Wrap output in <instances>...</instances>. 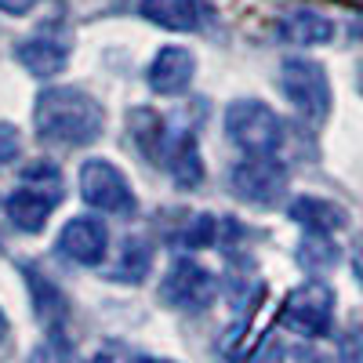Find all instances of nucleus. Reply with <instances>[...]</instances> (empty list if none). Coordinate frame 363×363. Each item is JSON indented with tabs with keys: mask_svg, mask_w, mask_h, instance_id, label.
I'll list each match as a JSON object with an SVG mask.
<instances>
[{
	"mask_svg": "<svg viewBox=\"0 0 363 363\" xmlns=\"http://www.w3.org/2000/svg\"><path fill=\"white\" fill-rule=\"evenodd\" d=\"M37 135L51 145H91L106 128V109L80 87H48L33 106Z\"/></svg>",
	"mask_w": 363,
	"mask_h": 363,
	"instance_id": "nucleus-1",
	"label": "nucleus"
},
{
	"mask_svg": "<svg viewBox=\"0 0 363 363\" xmlns=\"http://www.w3.org/2000/svg\"><path fill=\"white\" fill-rule=\"evenodd\" d=\"M225 135L247 157H277L284 145V120L262 99H236L225 109Z\"/></svg>",
	"mask_w": 363,
	"mask_h": 363,
	"instance_id": "nucleus-2",
	"label": "nucleus"
},
{
	"mask_svg": "<svg viewBox=\"0 0 363 363\" xmlns=\"http://www.w3.org/2000/svg\"><path fill=\"white\" fill-rule=\"evenodd\" d=\"M280 87L287 102L313 124H323L330 113V80L327 69L313 58H284L280 66Z\"/></svg>",
	"mask_w": 363,
	"mask_h": 363,
	"instance_id": "nucleus-3",
	"label": "nucleus"
},
{
	"mask_svg": "<svg viewBox=\"0 0 363 363\" xmlns=\"http://www.w3.org/2000/svg\"><path fill=\"white\" fill-rule=\"evenodd\" d=\"M80 196L87 207L102 211V215H131V211L138 207V196L131 189V182L124 178V171H120L116 164L109 160H84L80 167Z\"/></svg>",
	"mask_w": 363,
	"mask_h": 363,
	"instance_id": "nucleus-4",
	"label": "nucleus"
},
{
	"mask_svg": "<svg viewBox=\"0 0 363 363\" xmlns=\"http://www.w3.org/2000/svg\"><path fill=\"white\" fill-rule=\"evenodd\" d=\"M280 323L301 338H323L330 323H335V291L323 280H309L294 287L280 309Z\"/></svg>",
	"mask_w": 363,
	"mask_h": 363,
	"instance_id": "nucleus-5",
	"label": "nucleus"
},
{
	"mask_svg": "<svg viewBox=\"0 0 363 363\" xmlns=\"http://www.w3.org/2000/svg\"><path fill=\"white\" fill-rule=\"evenodd\" d=\"M218 294V280L211 277V269H203L193 258H178L167 265L160 280V301L182 313H203Z\"/></svg>",
	"mask_w": 363,
	"mask_h": 363,
	"instance_id": "nucleus-6",
	"label": "nucleus"
},
{
	"mask_svg": "<svg viewBox=\"0 0 363 363\" xmlns=\"http://www.w3.org/2000/svg\"><path fill=\"white\" fill-rule=\"evenodd\" d=\"M229 186L240 200L255 207H272L287 193V171L277 164V157H247L229 171Z\"/></svg>",
	"mask_w": 363,
	"mask_h": 363,
	"instance_id": "nucleus-7",
	"label": "nucleus"
},
{
	"mask_svg": "<svg viewBox=\"0 0 363 363\" xmlns=\"http://www.w3.org/2000/svg\"><path fill=\"white\" fill-rule=\"evenodd\" d=\"M58 255L77 262V265H102L109 255V229L102 218H69L58 233Z\"/></svg>",
	"mask_w": 363,
	"mask_h": 363,
	"instance_id": "nucleus-8",
	"label": "nucleus"
},
{
	"mask_svg": "<svg viewBox=\"0 0 363 363\" xmlns=\"http://www.w3.org/2000/svg\"><path fill=\"white\" fill-rule=\"evenodd\" d=\"M193 77H196V58L189 48L167 44L149 62V87L157 95H182V91H189Z\"/></svg>",
	"mask_w": 363,
	"mask_h": 363,
	"instance_id": "nucleus-9",
	"label": "nucleus"
},
{
	"mask_svg": "<svg viewBox=\"0 0 363 363\" xmlns=\"http://www.w3.org/2000/svg\"><path fill=\"white\" fill-rule=\"evenodd\" d=\"M55 203H58V189L22 182V189H15L8 196V222L18 233H40L48 225V218H51Z\"/></svg>",
	"mask_w": 363,
	"mask_h": 363,
	"instance_id": "nucleus-10",
	"label": "nucleus"
},
{
	"mask_svg": "<svg viewBox=\"0 0 363 363\" xmlns=\"http://www.w3.org/2000/svg\"><path fill=\"white\" fill-rule=\"evenodd\" d=\"M291 218L306 229V233H316V236H330L349 225V215L345 207H338L335 200H323V196H298L291 200Z\"/></svg>",
	"mask_w": 363,
	"mask_h": 363,
	"instance_id": "nucleus-11",
	"label": "nucleus"
},
{
	"mask_svg": "<svg viewBox=\"0 0 363 363\" xmlns=\"http://www.w3.org/2000/svg\"><path fill=\"white\" fill-rule=\"evenodd\" d=\"M15 58L26 66V73L48 80V77H58V73L66 69L69 48L62 40H55V37H29V40H22L15 48Z\"/></svg>",
	"mask_w": 363,
	"mask_h": 363,
	"instance_id": "nucleus-12",
	"label": "nucleus"
},
{
	"mask_svg": "<svg viewBox=\"0 0 363 363\" xmlns=\"http://www.w3.org/2000/svg\"><path fill=\"white\" fill-rule=\"evenodd\" d=\"M277 29H280V40L298 44V48H320V44L335 40V22L323 18L320 11H309V8L287 11Z\"/></svg>",
	"mask_w": 363,
	"mask_h": 363,
	"instance_id": "nucleus-13",
	"label": "nucleus"
},
{
	"mask_svg": "<svg viewBox=\"0 0 363 363\" xmlns=\"http://www.w3.org/2000/svg\"><path fill=\"white\" fill-rule=\"evenodd\" d=\"M142 15L171 33H193L203 22V4L200 0H142Z\"/></svg>",
	"mask_w": 363,
	"mask_h": 363,
	"instance_id": "nucleus-14",
	"label": "nucleus"
},
{
	"mask_svg": "<svg viewBox=\"0 0 363 363\" xmlns=\"http://www.w3.org/2000/svg\"><path fill=\"white\" fill-rule=\"evenodd\" d=\"M164 167L171 171L178 189H196L203 182V157L193 135H171V145L164 153Z\"/></svg>",
	"mask_w": 363,
	"mask_h": 363,
	"instance_id": "nucleus-15",
	"label": "nucleus"
},
{
	"mask_svg": "<svg viewBox=\"0 0 363 363\" xmlns=\"http://www.w3.org/2000/svg\"><path fill=\"white\" fill-rule=\"evenodd\" d=\"M131 135L138 142V149L149 157V160H157L164 164V153H167V145H171V135L164 128V116H157L153 109H135L131 113Z\"/></svg>",
	"mask_w": 363,
	"mask_h": 363,
	"instance_id": "nucleus-16",
	"label": "nucleus"
},
{
	"mask_svg": "<svg viewBox=\"0 0 363 363\" xmlns=\"http://www.w3.org/2000/svg\"><path fill=\"white\" fill-rule=\"evenodd\" d=\"M149 265H153V247H149V240H124V251L116 258V269H113V280L120 284H142L149 277Z\"/></svg>",
	"mask_w": 363,
	"mask_h": 363,
	"instance_id": "nucleus-17",
	"label": "nucleus"
},
{
	"mask_svg": "<svg viewBox=\"0 0 363 363\" xmlns=\"http://www.w3.org/2000/svg\"><path fill=\"white\" fill-rule=\"evenodd\" d=\"M26 280H29V291H33V301H37V316L44 323L58 327L66 320V298L58 294V287L48 277H40V272H33V269H26Z\"/></svg>",
	"mask_w": 363,
	"mask_h": 363,
	"instance_id": "nucleus-18",
	"label": "nucleus"
},
{
	"mask_svg": "<svg viewBox=\"0 0 363 363\" xmlns=\"http://www.w3.org/2000/svg\"><path fill=\"white\" fill-rule=\"evenodd\" d=\"M301 262L306 265H313V269H327V265H335L338 262V247L330 244L327 236H316V233H309V240L301 244Z\"/></svg>",
	"mask_w": 363,
	"mask_h": 363,
	"instance_id": "nucleus-19",
	"label": "nucleus"
},
{
	"mask_svg": "<svg viewBox=\"0 0 363 363\" xmlns=\"http://www.w3.org/2000/svg\"><path fill=\"white\" fill-rule=\"evenodd\" d=\"M29 363H77V352H73V345L58 335L48 338V342H40L37 349H33V356H29Z\"/></svg>",
	"mask_w": 363,
	"mask_h": 363,
	"instance_id": "nucleus-20",
	"label": "nucleus"
},
{
	"mask_svg": "<svg viewBox=\"0 0 363 363\" xmlns=\"http://www.w3.org/2000/svg\"><path fill=\"white\" fill-rule=\"evenodd\" d=\"M215 236H218V222L211 215H200V218H193V225H186L182 244L186 247H207V244H215Z\"/></svg>",
	"mask_w": 363,
	"mask_h": 363,
	"instance_id": "nucleus-21",
	"label": "nucleus"
},
{
	"mask_svg": "<svg viewBox=\"0 0 363 363\" xmlns=\"http://www.w3.org/2000/svg\"><path fill=\"white\" fill-rule=\"evenodd\" d=\"M22 153V135L15 124H8V120H0V167L15 164Z\"/></svg>",
	"mask_w": 363,
	"mask_h": 363,
	"instance_id": "nucleus-22",
	"label": "nucleus"
},
{
	"mask_svg": "<svg viewBox=\"0 0 363 363\" xmlns=\"http://www.w3.org/2000/svg\"><path fill=\"white\" fill-rule=\"evenodd\" d=\"M22 182H33V186H48V189H62L58 182V167L51 160H33L26 171H22Z\"/></svg>",
	"mask_w": 363,
	"mask_h": 363,
	"instance_id": "nucleus-23",
	"label": "nucleus"
},
{
	"mask_svg": "<svg viewBox=\"0 0 363 363\" xmlns=\"http://www.w3.org/2000/svg\"><path fill=\"white\" fill-rule=\"evenodd\" d=\"M37 8V0H0V11H8V15H29Z\"/></svg>",
	"mask_w": 363,
	"mask_h": 363,
	"instance_id": "nucleus-24",
	"label": "nucleus"
},
{
	"mask_svg": "<svg viewBox=\"0 0 363 363\" xmlns=\"http://www.w3.org/2000/svg\"><path fill=\"white\" fill-rule=\"evenodd\" d=\"M131 363H171V359H160V356H135Z\"/></svg>",
	"mask_w": 363,
	"mask_h": 363,
	"instance_id": "nucleus-25",
	"label": "nucleus"
},
{
	"mask_svg": "<svg viewBox=\"0 0 363 363\" xmlns=\"http://www.w3.org/2000/svg\"><path fill=\"white\" fill-rule=\"evenodd\" d=\"M8 338V316H4V309H0V342Z\"/></svg>",
	"mask_w": 363,
	"mask_h": 363,
	"instance_id": "nucleus-26",
	"label": "nucleus"
},
{
	"mask_svg": "<svg viewBox=\"0 0 363 363\" xmlns=\"http://www.w3.org/2000/svg\"><path fill=\"white\" fill-rule=\"evenodd\" d=\"M356 80H359V91H363V66H359V77Z\"/></svg>",
	"mask_w": 363,
	"mask_h": 363,
	"instance_id": "nucleus-27",
	"label": "nucleus"
},
{
	"mask_svg": "<svg viewBox=\"0 0 363 363\" xmlns=\"http://www.w3.org/2000/svg\"><path fill=\"white\" fill-rule=\"evenodd\" d=\"M95 363H109V359H102V356H99V359H95Z\"/></svg>",
	"mask_w": 363,
	"mask_h": 363,
	"instance_id": "nucleus-28",
	"label": "nucleus"
}]
</instances>
